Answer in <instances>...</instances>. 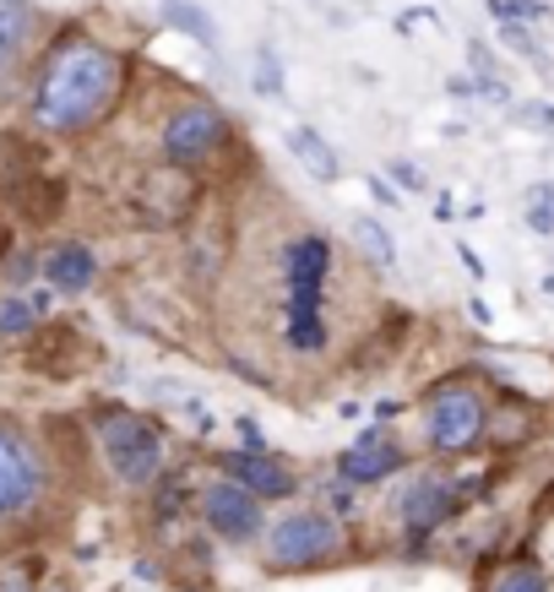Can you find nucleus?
Wrapping results in <instances>:
<instances>
[{
  "label": "nucleus",
  "instance_id": "f257e3e1",
  "mask_svg": "<svg viewBox=\"0 0 554 592\" xmlns=\"http://www.w3.org/2000/svg\"><path fill=\"white\" fill-rule=\"evenodd\" d=\"M126 93V60L93 38H66L33 88V126L49 137H77L99 126Z\"/></svg>",
  "mask_w": 554,
  "mask_h": 592
},
{
  "label": "nucleus",
  "instance_id": "f03ea898",
  "mask_svg": "<svg viewBox=\"0 0 554 592\" xmlns=\"http://www.w3.org/2000/svg\"><path fill=\"white\" fill-rule=\"evenodd\" d=\"M99 451L126 489H147L163 473V430L131 408H115V403L99 408Z\"/></svg>",
  "mask_w": 554,
  "mask_h": 592
},
{
  "label": "nucleus",
  "instance_id": "7ed1b4c3",
  "mask_svg": "<svg viewBox=\"0 0 554 592\" xmlns=\"http://www.w3.org/2000/svg\"><path fill=\"white\" fill-rule=\"evenodd\" d=\"M207 185L180 169V163H158V169H137L131 190H126V212L141 229H185V218L201 207Z\"/></svg>",
  "mask_w": 554,
  "mask_h": 592
},
{
  "label": "nucleus",
  "instance_id": "20e7f679",
  "mask_svg": "<svg viewBox=\"0 0 554 592\" xmlns=\"http://www.w3.org/2000/svg\"><path fill=\"white\" fill-rule=\"evenodd\" d=\"M489 430V408L478 397V386L468 381H440L429 386V403H424V441L440 456H457V451H473Z\"/></svg>",
  "mask_w": 554,
  "mask_h": 592
},
{
  "label": "nucleus",
  "instance_id": "39448f33",
  "mask_svg": "<svg viewBox=\"0 0 554 592\" xmlns=\"http://www.w3.org/2000/svg\"><path fill=\"white\" fill-rule=\"evenodd\" d=\"M343 549V522L326 516V511H288L277 516L273 533H267V560L277 571H293V566H321Z\"/></svg>",
  "mask_w": 554,
  "mask_h": 592
},
{
  "label": "nucleus",
  "instance_id": "423d86ee",
  "mask_svg": "<svg viewBox=\"0 0 554 592\" xmlns=\"http://www.w3.org/2000/svg\"><path fill=\"white\" fill-rule=\"evenodd\" d=\"M234 256V212L218 196H201V207L185 218V262L196 283H218Z\"/></svg>",
  "mask_w": 554,
  "mask_h": 592
},
{
  "label": "nucleus",
  "instance_id": "0eeeda50",
  "mask_svg": "<svg viewBox=\"0 0 554 592\" xmlns=\"http://www.w3.org/2000/svg\"><path fill=\"white\" fill-rule=\"evenodd\" d=\"M223 148H229V115L212 109V104H191V109L163 120V158L180 163V169H196V163L218 158Z\"/></svg>",
  "mask_w": 554,
  "mask_h": 592
},
{
  "label": "nucleus",
  "instance_id": "6e6552de",
  "mask_svg": "<svg viewBox=\"0 0 554 592\" xmlns=\"http://www.w3.org/2000/svg\"><path fill=\"white\" fill-rule=\"evenodd\" d=\"M196 511H201V522H207L218 538H229V544L262 538V500H256L251 489H240L234 478L207 484V489L196 495Z\"/></svg>",
  "mask_w": 554,
  "mask_h": 592
},
{
  "label": "nucleus",
  "instance_id": "1a4fd4ad",
  "mask_svg": "<svg viewBox=\"0 0 554 592\" xmlns=\"http://www.w3.org/2000/svg\"><path fill=\"white\" fill-rule=\"evenodd\" d=\"M38 495H44V456L11 425H0V522L27 511Z\"/></svg>",
  "mask_w": 554,
  "mask_h": 592
},
{
  "label": "nucleus",
  "instance_id": "9d476101",
  "mask_svg": "<svg viewBox=\"0 0 554 592\" xmlns=\"http://www.w3.org/2000/svg\"><path fill=\"white\" fill-rule=\"evenodd\" d=\"M403 467H408V451L392 441V430H381V425L365 430L348 451H337V478L343 484H381V478H392Z\"/></svg>",
  "mask_w": 554,
  "mask_h": 592
},
{
  "label": "nucleus",
  "instance_id": "9b49d317",
  "mask_svg": "<svg viewBox=\"0 0 554 592\" xmlns=\"http://www.w3.org/2000/svg\"><path fill=\"white\" fill-rule=\"evenodd\" d=\"M218 473L234 478L240 489H251L256 500H282V495H293V484H299L273 451H245V445H240V451H223V456H218Z\"/></svg>",
  "mask_w": 554,
  "mask_h": 592
},
{
  "label": "nucleus",
  "instance_id": "f8f14e48",
  "mask_svg": "<svg viewBox=\"0 0 554 592\" xmlns=\"http://www.w3.org/2000/svg\"><path fill=\"white\" fill-rule=\"evenodd\" d=\"M457 506H462V489L446 484L440 473H418L414 484L397 495V516L408 522V533H429V527H440L446 516H457Z\"/></svg>",
  "mask_w": 554,
  "mask_h": 592
},
{
  "label": "nucleus",
  "instance_id": "ddd939ff",
  "mask_svg": "<svg viewBox=\"0 0 554 592\" xmlns=\"http://www.w3.org/2000/svg\"><path fill=\"white\" fill-rule=\"evenodd\" d=\"M88 359H93V348H88V337L77 326H44L38 343L27 348V364L38 375H49V381H71Z\"/></svg>",
  "mask_w": 554,
  "mask_h": 592
},
{
  "label": "nucleus",
  "instance_id": "4468645a",
  "mask_svg": "<svg viewBox=\"0 0 554 592\" xmlns=\"http://www.w3.org/2000/svg\"><path fill=\"white\" fill-rule=\"evenodd\" d=\"M282 278L288 289H326L332 278V245L321 234H299L282 245Z\"/></svg>",
  "mask_w": 554,
  "mask_h": 592
},
{
  "label": "nucleus",
  "instance_id": "2eb2a0df",
  "mask_svg": "<svg viewBox=\"0 0 554 592\" xmlns=\"http://www.w3.org/2000/svg\"><path fill=\"white\" fill-rule=\"evenodd\" d=\"M44 278H49L55 294H88L93 278H99V256H93L88 245L66 240V245H55V251L44 256Z\"/></svg>",
  "mask_w": 554,
  "mask_h": 592
},
{
  "label": "nucleus",
  "instance_id": "dca6fc26",
  "mask_svg": "<svg viewBox=\"0 0 554 592\" xmlns=\"http://www.w3.org/2000/svg\"><path fill=\"white\" fill-rule=\"evenodd\" d=\"M282 148L293 152V163H299L310 179H321V185H332V179L343 174V158H337V148H332L315 126H288V131H282Z\"/></svg>",
  "mask_w": 554,
  "mask_h": 592
},
{
  "label": "nucleus",
  "instance_id": "f3484780",
  "mask_svg": "<svg viewBox=\"0 0 554 592\" xmlns=\"http://www.w3.org/2000/svg\"><path fill=\"white\" fill-rule=\"evenodd\" d=\"M408 332H414V315H403V310L386 315V326H376V332L365 337V348H359L348 364H354V370H386V364L403 353V337H408Z\"/></svg>",
  "mask_w": 554,
  "mask_h": 592
},
{
  "label": "nucleus",
  "instance_id": "a211bd4d",
  "mask_svg": "<svg viewBox=\"0 0 554 592\" xmlns=\"http://www.w3.org/2000/svg\"><path fill=\"white\" fill-rule=\"evenodd\" d=\"M16 212H22L27 223H55V218L66 212V179H60V174H38V179L16 196Z\"/></svg>",
  "mask_w": 554,
  "mask_h": 592
},
{
  "label": "nucleus",
  "instance_id": "6ab92c4d",
  "mask_svg": "<svg viewBox=\"0 0 554 592\" xmlns=\"http://www.w3.org/2000/svg\"><path fill=\"white\" fill-rule=\"evenodd\" d=\"M49 315V294H5L0 299V337H27L38 332V321Z\"/></svg>",
  "mask_w": 554,
  "mask_h": 592
},
{
  "label": "nucleus",
  "instance_id": "aec40b11",
  "mask_svg": "<svg viewBox=\"0 0 554 592\" xmlns=\"http://www.w3.org/2000/svg\"><path fill=\"white\" fill-rule=\"evenodd\" d=\"M27 38H33V5L27 0H0V71L22 55Z\"/></svg>",
  "mask_w": 554,
  "mask_h": 592
},
{
  "label": "nucleus",
  "instance_id": "412c9836",
  "mask_svg": "<svg viewBox=\"0 0 554 592\" xmlns=\"http://www.w3.org/2000/svg\"><path fill=\"white\" fill-rule=\"evenodd\" d=\"M348 234H354V245H359L365 262H376V267H392L397 262V240L381 229V218H354Z\"/></svg>",
  "mask_w": 554,
  "mask_h": 592
},
{
  "label": "nucleus",
  "instance_id": "4be33fe9",
  "mask_svg": "<svg viewBox=\"0 0 554 592\" xmlns=\"http://www.w3.org/2000/svg\"><path fill=\"white\" fill-rule=\"evenodd\" d=\"M489 592H550V571L533 566V560H506V566L495 571Z\"/></svg>",
  "mask_w": 554,
  "mask_h": 592
},
{
  "label": "nucleus",
  "instance_id": "5701e85b",
  "mask_svg": "<svg viewBox=\"0 0 554 592\" xmlns=\"http://www.w3.org/2000/svg\"><path fill=\"white\" fill-rule=\"evenodd\" d=\"M163 22H169V27H180V33H191L196 44H212V38H218L212 16H207L201 5H191V0H163Z\"/></svg>",
  "mask_w": 554,
  "mask_h": 592
},
{
  "label": "nucleus",
  "instance_id": "b1692460",
  "mask_svg": "<svg viewBox=\"0 0 554 592\" xmlns=\"http://www.w3.org/2000/svg\"><path fill=\"white\" fill-rule=\"evenodd\" d=\"M282 343H288L293 353H321V348L332 343V332H326V321H321V315H288Z\"/></svg>",
  "mask_w": 554,
  "mask_h": 592
},
{
  "label": "nucleus",
  "instance_id": "393cba45",
  "mask_svg": "<svg viewBox=\"0 0 554 592\" xmlns=\"http://www.w3.org/2000/svg\"><path fill=\"white\" fill-rule=\"evenodd\" d=\"M528 229L533 234H554V185H533L528 190Z\"/></svg>",
  "mask_w": 554,
  "mask_h": 592
},
{
  "label": "nucleus",
  "instance_id": "a878e982",
  "mask_svg": "<svg viewBox=\"0 0 554 592\" xmlns=\"http://www.w3.org/2000/svg\"><path fill=\"white\" fill-rule=\"evenodd\" d=\"M256 93H262V98H277V93H282V66H277L273 49H256Z\"/></svg>",
  "mask_w": 554,
  "mask_h": 592
},
{
  "label": "nucleus",
  "instance_id": "bb28decb",
  "mask_svg": "<svg viewBox=\"0 0 554 592\" xmlns=\"http://www.w3.org/2000/svg\"><path fill=\"white\" fill-rule=\"evenodd\" d=\"M180 506H185V478L174 473V478H169V489H158L152 516H158V522H174V516H180Z\"/></svg>",
  "mask_w": 554,
  "mask_h": 592
},
{
  "label": "nucleus",
  "instance_id": "cd10ccee",
  "mask_svg": "<svg viewBox=\"0 0 554 592\" xmlns=\"http://www.w3.org/2000/svg\"><path fill=\"white\" fill-rule=\"evenodd\" d=\"M326 289H288V315H321Z\"/></svg>",
  "mask_w": 554,
  "mask_h": 592
},
{
  "label": "nucleus",
  "instance_id": "c85d7f7f",
  "mask_svg": "<svg viewBox=\"0 0 554 592\" xmlns=\"http://www.w3.org/2000/svg\"><path fill=\"white\" fill-rule=\"evenodd\" d=\"M386 174H392V185H397V190H424V174H418V163H408V158L386 163Z\"/></svg>",
  "mask_w": 554,
  "mask_h": 592
},
{
  "label": "nucleus",
  "instance_id": "c756f323",
  "mask_svg": "<svg viewBox=\"0 0 554 592\" xmlns=\"http://www.w3.org/2000/svg\"><path fill=\"white\" fill-rule=\"evenodd\" d=\"M234 430H240V445H245V451H267V436H262V425H256V419H240Z\"/></svg>",
  "mask_w": 554,
  "mask_h": 592
},
{
  "label": "nucleus",
  "instance_id": "7c9ffc66",
  "mask_svg": "<svg viewBox=\"0 0 554 592\" xmlns=\"http://www.w3.org/2000/svg\"><path fill=\"white\" fill-rule=\"evenodd\" d=\"M0 592H33V566H16L0 577Z\"/></svg>",
  "mask_w": 554,
  "mask_h": 592
},
{
  "label": "nucleus",
  "instance_id": "2f4dec72",
  "mask_svg": "<svg viewBox=\"0 0 554 592\" xmlns=\"http://www.w3.org/2000/svg\"><path fill=\"white\" fill-rule=\"evenodd\" d=\"M33 267H44V262H33V256H16V262H5V278H11V283H27V278H33Z\"/></svg>",
  "mask_w": 554,
  "mask_h": 592
},
{
  "label": "nucleus",
  "instance_id": "473e14b6",
  "mask_svg": "<svg viewBox=\"0 0 554 592\" xmlns=\"http://www.w3.org/2000/svg\"><path fill=\"white\" fill-rule=\"evenodd\" d=\"M370 196H376L381 207H397V190H392V185H386L381 174H370Z\"/></svg>",
  "mask_w": 554,
  "mask_h": 592
},
{
  "label": "nucleus",
  "instance_id": "72a5a7b5",
  "mask_svg": "<svg viewBox=\"0 0 554 592\" xmlns=\"http://www.w3.org/2000/svg\"><path fill=\"white\" fill-rule=\"evenodd\" d=\"M457 262H462L473 278H484V262H478V251H473V245H457Z\"/></svg>",
  "mask_w": 554,
  "mask_h": 592
},
{
  "label": "nucleus",
  "instance_id": "f704fd0d",
  "mask_svg": "<svg viewBox=\"0 0 554 592\" xmlns=\"http://www.w3.org/2000/svg\"><path fill=\"white\" fill-rule=\"evenodd\" d=\"M522 115H528V120H539V131H550V126H554V109H550V104H528Z\"/></svg>",
  "mask_w": 554,
  "mask_h": 592
},
{
  "label": "nucleus",
  "instance_id": "c9c22d12",
  "mask_svg": "<svg viewBox=\"0 0 554 592\" xmlns=\"http://www.w3.org/2000/svg\"><path fill=\"white\" fill-rule=\"evenodd\" d=\"M5 256H16V251H11V218L0 212V262H5Z\"/></svg>",
  "mask_w": 554,
  "mask_h": 592
},
{
  "label": "nucleus",
  "instance_id": "e433bc0d",
  "mask_svg": "<svg viewBox=\"0 0 554 592\" xmlns=\"http://www.w3.org/2000/svg\"><path fill=\"white\" fill-rule=\"evenodd\" d=\"M44 592H71V588H66V582H55V588H44Z\"/></svg>",
  "mask_w": 554,
  "mask_h": 592
}]
</instances>
